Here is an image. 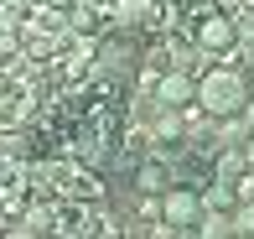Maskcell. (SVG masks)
I'll return each mask as SVG.
<instances>
[{
  "label": "cell",
  "instance_id": "cell-7",
  "mask_svg": "<svg viewBox=\"0 0 254 239\" xmlns=\"http://www.w3.org/2000/svg\"><path fill=\"white\" fill-rule=\"evenodd\" d=\"M228 187H234V203H254V166H244Z\"/></svg>",
  "mask_w": 254,
  "mask_h": 239
},
{
  "label": "cell",
  "instance_id": "cell-10",
  "mask_svg": "<svg viewBox=\"0 0 254 239\" xmlns=\"http://www.w3.org/2000/svg\"><path fill=\"white\" fill-rule=\"evenodd\" d=\"M239 120H244V130H254V94L244 99V109H239Z\"/></svg>",
  "mask_w": 254,
  "mask_h": 239
},
{
  "label": "cell",
  "instance_id": "cell-2",
  "mask_svg": "<svg viewBox=\"0 0 254 239\" xmlns=\"http://www.w3.org/2000/svg\"><path fill=\"white\" fill-rule=\"evenodd\" d=\"M156 203H161V229H166V234H192V224H197V213H202V192H192V187H161Z\"/></svg>",
  "mask_w": 254,
  "mask_h": 239
},
{
  "label": "cell",
  "instance_id": "cell-3",
  "mask_svg": "<svg viewBox=\"0 0 254 239\" xmlns=\"http://www.w3.org/2000/svg\"><path fill=\"white\" fill-rule=\"evenodd\" d=\"M234 42H239V21H234V16H223V10H207V16L197 21V47H202V52L228 58V52H234Z\"/></svg>",
  "mask_w": 254,
  "mask_h": 239
},
{
  "label": "cell",
  "instance_id": "cell-4",
  "mask_svg": "<svg viewBox=\"0 0 254 239\" xmlns=\"http://www.w3.org/2000/svg\"><path fill=\"white\" fill-rule=\"evenodd\" d=\"M192 99H197V78L177 73V68H166V73L156 78V88H151V104H166V109H182V104H192Z\"/></svg>",
  "mask_w": 254,
  "mask_h": 239
},
{
  "label": "cell",
  "instance_id": "cell-6",
  "mask_svg": "<svg viewBox=\"0 0 254 239\" xmlns=\"http://www.w3.org/2000/svg\"><path fill=\"white\" fill-rule=\"evenodd\" d=\"M166 166H161V161H145L140 166V172H135V187H140V192H161V187H166Z\"/></svg>",
  "mask_w": 254,
  "mask_h": 239
},
{
  "label": "cell",
  "instance_id": "cell-9",
  "mask_svg": "<svg viewBox=\"0 0 254 239\" xmlns=\"http://www.w3.org/2000/svg\"><path fill=\"white\" fill-rule=\"evenodd\" d=\"M218 172H223V177H239V172H244V151H239V146H223V161H218Z\"/></svg>",
  "mask_w": 254,
  "mask_h": 239
},
{
  "label": "cell",
  "instance_id": "cell-5",
  "mask_svg": "<svg viewBox=\"0 0 254 239\" xmlns=\"http://www.w3.org/2000/svg\"><path fill=\"white\" fill-rule=\"evenodd\" d=\"M151 135L156 141H182V109L151 104Z\"/></svg>",
  "mask_w": 254,
  "mask_h": 239
},
{
  "label": "cell",
  "instance_id": "cell-1",
  "mask_svg": "<svg viewBox=\"0 0 254 239\" xmlns=\"http://www.w3.org/2000/svg\"><path fill=\"white\" fill-rule=\"evenodd\" d=\"M244 99H249V78L239 73L234 63H213V68L197 78V104H202L213 120L239 115V109H244Z\"/></svg>",
  "mask_w": 254,
  "mask_h": 239
},
{
  "label": "cell",
  "instance_id": "cell-12",
  "mask_svg": "<svg viewBox=\"0 0 254 239\" xmlns=\"http://www.w3.org/2000/svg\"><path fill=\"white\" fill-rule=\"evenodd\" d=\"M249 94H254V73H249Z\"/></svg>",
  "mask_w": 254,
  "mask_h": 239
},
{
  "label": "cell",
  "instance_id": "cell-8",
  "mask_svg": "<svg viewBox=\"0 0 254 239\" xmlns=\"http://www.w3.org/2000/svg\"><path fill=\"white\" fill-rule=\"evenodd\" d=\"M202 208H234V187H228V182L207 187V192H202Z\"/></svg>",
  "mask_w": 254,
  "mask_h": 239
},
{
  "label": "cell",
  "instance_id": "cell-11",
  "mask_svg": "<svg viewBox=\"0 0 254 239\" xmlns=\"http://www.w3.org/2000/svg\"><path fill=\"white\" fill-rule=\"evenodd\" d=\"M239 151H244V166H254V130L244 135V141H239Z\"/></svg>",
  "mask_w": 254,
  "mask_h": 239
}]
</instances>
